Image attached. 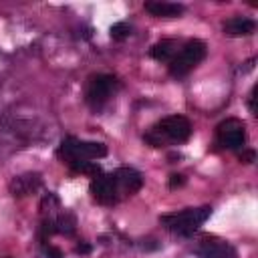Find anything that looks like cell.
Instances as JSON below:
<instances>
[{"label":"cell","instance_id":"obj_12","mask_svg":"<svg viewBox=\"0 0 258 258\" xmlns=\"http://www.w3.org/2000/svg\"><path fill=\"white\" fill-rule=\"evenodd\" d=\"M145 10L155 16V18H177L179 14H183V6L175 4V2H161V0H151L145 2Z\"/></svg>","mask_w":258,"mask_h":258},{"label":"cell","instance_id":"obj_21","mask_svg":"<svg viewBox=\"0 0 258 258\" xmlns=\"http://www.w3.org/2000/svg\"><path fill=\"white\" fill-rule=\"evenodd\" d=\"M75 252H77V254H89V252H91V244H89V242H79V244L75 246Z\"/></svg>","mask_w":258,"mask_h":258},{"label":"cell","instance_id":"obj_18","mask_svg":"<svg viewBox=\"0 0 258 258\" xmlns=\"http://www.w3.org/2000/svg\"><path fill=\"white\" fill-rule=\"evenodd\" d=\"M238 157H240V161H242V163H254V159H256V153H254L252 149H244V151H242Z\"/></svg>","mask_w":258,"mask_h":258},{"label":"cell","instance_id":"obj_8","mask_svg":"<svg viewBox=\"0 0 258 258\" xmlns=\"http://www.w3.org/2000/svg\"><path fill=\"white\" fill-rule=\"evenodd\" d=\"M196 254L200 258H236V250L216 236H202L196 246Z\"/></svg>","mask_w":258,"mask_h":258},{"label":"cell","instance_id":"obj_10","mask_svg":"<svg viewBox=\"0 0 258 258\" xmlns=\"http://www.w3.org/2000/svg\"><path fill=\"white\" fill-rule=\"evenodd\" d=\"M40 185H42L40 173H22V175L12 177V181H10L8 187H10V194L14 198H22V196L34 194Z\"/></svg>","mask_w":258,"mask_h":258},{"label":"cell","instance_id":"obj_19","mask_svg":"<svg viewBox=\"0 0 258 258\" xmlns=\"http://www.w3.org/2000/svg\"><path fill=\"white\" fill-rule=\"evenodd\" d=\"M256 91H258V87L254 85L252 91H250V101H248V105H250V113H252V115H258V109H256Z\"/></svg>","mask_w":258,"mask_h":258},{"label":"cell","instance_id":"obj_11","mask_svg":"<svg viewBox=\"0 0 258 258\" xmlns=\"http://www.w3.org/2000/svg\"><path fill=\"white\" fill-rule=\"evenodd\" d=\"M222 28H224V34L228 36H248L254 32L256 22L246 16H232L222 24Z\"/></svg>","mask_w":258,"mask_h":258},{"label":"cell","instance_id":"obj_17","mask_svg":"<svg viewBox=\"0 0 258 258\" xmlns=\"http://www.w3.org/2000/svg\"><path fill=\"white\" fill-rule=\"evenodd\" d=\"M183 183H185V177H183L181 173H171V175H169V187H171V189L181 187Z\"/></svg>","mask_w":258,"mask_h":258},{"label":"cell","instance_id":"obj_5","mask_svg":"<svg viewBox=\"0 0 258 258\" xmlns=\"http://www.w3.org/2000/svg\"><path fill=\"white\" fill-rule=\"evenodd\" d=\"M121 89V83L113 75H93L85 89V101L93 111H101L105 103Z\"/></svg>","mask_w":258,"mask_h":258},{"label":"cell","instance_id":"obj_3","mask_svg":"<svg viewBox=\"0 0 258 258\" xmlns=\"http://www.w3.org/2000/svg\"><path fill=\"white\" fill-rule=\"evenodd\" d=\"M56 155L69 163L73 161H91V159H101L107 155V145L97 143V141H83L77 137H67L60 141Z\"/></svg>","mask_w":258,"mask_h":258},{"label":"cell","instance_id":"obj_6","mask_svg":"<svg viewBox=\"0 0 258 258\" xmlns=\"http://www.w3.org/2000/svg\"><path fill=\"white\" fill-rule=\"evenodd\" d=\"M89 191H91L93 200L101 206H113L121 200V194H119V187H117V181H115L113 173L95 175L89 183Z\"/></svg>","mask_w":258,"mask_h":258},{"label":"cell","instance_id":"obj_9","mask_svg":"<svg viewBox=\"0 0 258 258\" xmlns=\"http://www.w3.org/2000/svg\"><path fill=\"white\" fill-rule=\"evenodd\" d=\"M113 175H115V181H117V187H119L121 198L137 194L141 189V185H143L141 173L137 169H133V167H119Z\"/></svg>","mask_w":258,"mask_h":258},{"label":"cell","instance_id":"obj_14","mask_svg":"<svg viewBox=\"0 0 258 258\" xmlns=\"http://www.w3.org/2000/svg\"><path fill=\"white\" fill-rule=\"evenodd\" d=\"M50 220H52L54 234L73 236L75 230H77V220H75V216L69 214V212H62V214H58V216H54V218H50Z\"/></svg>","mask_w":258,"mask_h":258},{"label":"cell","instance_id":"obj_7","mask_svg":"<svg viewBox=\"0 0 258 258\" xmlns=\"http://www.w3.org/2000/svg\"><path fill=\"white\" fill-rule=\"evenodd\" d=\"M218 143L226 149H240L246 143V127L240 119L230 117L216 127Z\"/></svg>","mask_w":258,"mask_h":258},{"label":"cell","instance_id":"obj_2","mask_svg":"<svg viewBox=\"0 0 258 258\" xmlns=\"http://www.w3.org/2000/svg\"><path fill=\"white\" fill-rule=\"evenodd\" d=\"M212 208L210 206H202V208H185L181 212H173V214H165L159 216V222L165 230H169L171 234H177L181 238H189L194 236V232L200 230V226L210 218Z\"/></svg>","mask_w":258,"mask_h":258},{"label":"cell","instance_id":"obj_15","mask_svg":"<svg viewBox=\"0 0 258 258\" xmlns=\"http://www.w3.org/2000/svg\"><path fill=\"white\" fill-rule=\"evenodd\" d=\"M69 167L75 173H85V175H93V177L101 173V165L97 161H73V163H69Z\"/></svg>","mask_w":258,"mask_h":258},{"label":"cell","instance_id":"obj_1","mask_svg":"<svg viewBox=\"0 0 258 258\" xmlns=\"http://www.w3.org/2000/svg\"><path fill=\"white\" fill-rule=\"evenodd\" d=\"M189 135H191L189 119L183 115H169V117H163L161 121H157L143 135V139L153 147H161L165 143H183L189 139Z\"/></svg>","mask_w":258,"mask_h":258},{"label":"cell","instance_id":"obj_13","mask_svg":"<svg viewBox=\"0 0 258 258\" xmlns=\"http://www.w3.org/2000/svg\"><path fill=\"white\" fill-rule=\"evenodd\" d=\"M177 40H173V38H167V40H159V42H155L153 46H151V50H149V54L155 58V60H159V62H169L175 54H177Z\"/></svg>","mask_w":258,"mask_h":258},{"label":"cell","instance_id":"obj_16","mask_svg":"<svg viewBox=\"0 0 258 258\" xmlns=\"http://www.w3.org/2000/svg\"><path fill=\"white\" fill-rule=\"evenodd\" d=\"M131 36V26L127 22H115L111 26V38L113 40H125Z\"/></svg>","mask_w":258,"mask_h":258},{"label":"cell","instance_id":"obj_20","mask_svg":"<svg viewBox=\"0 0 258 258\" xmlns=\"http://www.w3.org/2000/svg\"><path fill=\"white\" fill-rule=\"evenodd\" d=\"M44 256H46V258H62V252H60V248L44 246Z\"/></svg>","mask_w":258,"mask_h":258},{"label":"cell","instance_id":"obj_4","mask_svg":"<svg viewBox=\"0 0 258 258\" xmlns=\"http://www.w3.org/2000/svg\"><path fill=\"white\" fill-rule=\"evenodd\" d=\"M208 54V46L204 40H187L179 50L177 54L169 60V75L175 77V79H181L185 77L191 69H196Z\"/></svg>","mask_w":258,"mask_h":258}]
</instances>
